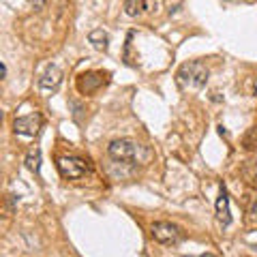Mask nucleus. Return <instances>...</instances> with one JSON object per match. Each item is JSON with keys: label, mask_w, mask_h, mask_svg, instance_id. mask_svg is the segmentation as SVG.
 <instances>
[{"label": "nucleus", "mask_w": 257, "mask_h": 257, "mask_svg": "<svg viewBox=\"0 0 257 257\" xmlns=\"http://www.w3.org/2000/svg\"><path fill=\"white\" fill-rule=\"evenodd\" d=\"M208 75H210V71L206 69V64L204 62H187V64H182L180 71H178V82L182 86H189V88H204L206 82H208Z\"/></svg>", "instance_id": "f257e3e1"}, {"label": "nucleus", "mask_w": 257, "mask_h": 257, "mask_svg": "<svg viewBox=\"0 0 257 257\" xmlns=\"http://www.w3.org/2000/svg\"><path fill=\"white\" fill-rule=\"evenodd\" d=\"M140 152H142V146L140 144H135L133 140H114L107 146V155L111 159L120 161V163H128V165L138 163Z\"/></svg>", "instance_id": "f03ea898"}, {"label": "nucleus", "mask_w": 257, "mask_h": 257, "mask_svg": "<svg viewBox=\"0 0 257 257\" xmlns=\"http://www.w3.org/2000/svg\"><path fill=\"white\" fill-rule=\"evenodd\" d=\"M56 165H58L60 176L67 180H79V178H84L86 174H90V163L82 157L64 155V157H58Z\"/></svg>", "instance_id": "7ed1b4c3"}, {"label": "nucleus", "mask_w": 257, "mask_h": 257, "mask_svg": "<svg viewBox=\"0 0 257 257\" xmlns=\"http://www.w3.org/2000/svg\"><path fill=\"white\" fill-rule=\"evenodd\" d=\"M150 234H152V238H155L157 242H161V244H176V242H178V240L182 238V231H180L178 225L167 223V221H157V223H152Z\"/></svg>", "instance_id": "20e7f679"}, {"label": "nucleus", "mask_w": 257, "mask_h": 257, "mask_svg": "<svg viewBox=\"0 0 257 257\" xmlns=\"http://www.w3.org/2000/svg\"><path fill=\"white\" fill-rule=\"evenodd\" d=\"M41 124H43L41 114H28V116L15 118L13 131H15V135H22V138H35L39 133V128H41Z\"/></svg>", "instance_id": "39448f33"}, {"label": "nucleus", "mask_w": 257, "mask_h": 257, "mask_svg": "<svg viewBox=\"0 0 257 257\" xmlns=\"http://www.w3.org/2000/svg\"><path fill=\"white\" fill-rule=\"evenodd\" d=\"M107 79L103 73H96V71H88V73H82L77 77V90L82 94H90L94 90H99V88L105 84Z\"/></svg>", "instance_id": "423d86ee"}, {"label": "nucleus", "mask_w": 257, "mask_h": 257, "mask_svg": "<svg viewBox=\"0 0 257 257\" xmlns=\"http://www.w3.org/2000/svg\"><path fill=\"white\" fill-rule=\"evenodd\" d=\"M60 82H62V71L56 67V64H50V67L45 69V73L39 77L37 86H39V90H43V92H54L56 88L60 86Z\"/></svg>", "instance_id": "0eeeda50"}, {"label": "nucleus", "mask_w": 257, "mask_h": 257, "mask_svg": "<svg viewBox=\"0 0 257 257\" xmlns=\"http://www.w3.org/2000/svg\"><path fill=\"white\" fill-rule=\"evenodd\" d=\"M214 210H216V221L227 227V225L231 223V212H229V197H227V189H225V184L219 187V197H216Z\"/></svg>", "instance_id": "6e6552de"}, {"label": "nucleus", "mask_w": 257, "mask_h": 257, "mask_svg": "<svg viewBox=\"0 0 257 257\" xmlns=\"http://www.w3.org/2000/svg\"><path fill=\"white\" fill-rule=\"evenodd\" d=\"M159 0H124V11L131 18L146 13V11H159Z\"/></svg>", "instance_id": "1a4fd4ad"}, {"label": "nucleus", "mask_w": 257, "mask_h": 257, "mask_svg": "<svg viewBox=\"0 0 257 257\" xmlns=\"http://www.w3.org/2000/svg\"><path fill=\"white\" fill-rule=\"evenodd\" d=\"M88 41L92 43L94 50L105 52L109 47V35L103 28H94V30H90V35H88Z\"/></svg>", "instance_id": "9d476101"}, {"label": "nucleus", "mask_w": 257, "mask_h": 257, "mask_svg": "<svg viewBox=\"0 0 257 257\" xmlns=\"http://www.w3.org/2000/svg\"><path fill=\"white\" fill-rule=\"evenodd\" d=\"M242 178H244L248 184L257 187V159L246 161V163L242 165Z\"/></svg>", "instance_id": "9b49d317"}, {"label": "nucleus", "mask_w": 257, "mask_h": 257, "mask_svg": "<svg viewBox=\"0 0 257 257\" xmlns=\"http://www.w3.org/2000/svg\"><path fill=\"white\" fill-rule=\"evenodd\" d=\"M26 167L32 174H39V170H41V150H39V148L30 150L26 155Z\"/></svg>", "instance_id": "f8f14e48"}, {"label": "nucleus", "mask_w": 257, "mask_h": 257, "mask_svg": "<svg viewBox=\"0 0 257 257\" xmlns=\"http://www.w3.org/2000/svg\"><path fill=\"white\" fill-rule=\"evenodd\" d=\"M257 146V126H253L251 131L246 133V138H244V148L246 150H253Z\"/></svg>", "instance_id": "ddd939ff"}, {"label": "nucleus", "mask_w": 257, "mask_h": 257, "mask_svg": "<svg viewBox=\"0 0 257 257\" xmlns=\"http://www.w3.org/2000/svg\"><path fill=\"white\" fill-rule=\"evenodd\" d=\"M248 216H251V221L257 225V197L253 199V204H251V208H248Z\"/></svg>", "instance_id": "4468645a"}, {"label": "nucleus", "mask_w": 257, "mask_h": 257, "mask_svg": "<svg viewBox=\"0 0 257 257\" xmlns=\"http://www.w3.org/2000/svg\"><path fill=\"white\" fill-rule=\"evenodd\" d=\"M30 5H32V7H35V9H37V11H41V9H43V7H45V0H30Z\"/></svg>", "instance_id": "2eb2a0df"}, {"label": "nucleus", "mask_w": 257, "mask_h": 257, "mask_svg": "<svg viewBox=\"0 0 257 257\" xmlns=\"http://www.w3.org/2000/svg\"><path fill=\"white\" fill-rule=\"evenodd\" d=\"M187 257H216L214 253H202V255H187Z\"/></svg>", "instance_id": "dca6fc26"}, {"label": "nucleus", "mask_w": 257, "mask_h": 257, "mask_svg": "<svg viewBox=\"0 0 257 257\" xmlns=\"http://www.w3.org/2000/svg\"><path fill=\"white\" fill-rule=\"evenodd\" d=\"M253 94L257 96V79H253Z\"/></svg>", "instance_id": "f3484780"}, {"label": "nucleus", "mask_w": 257, "mask_h": 257, "mask_svg": "<svg viewBox=\"0 0 257 257\" xmlns=\"http://www.w3.org/2000/svg\"><path fill=\"white\" fill-rule=\"evenodd\" d=\"M225 3H236V0H225Z\"/></svg>", "instance_id": "a211bd4d"}]
</instances>
